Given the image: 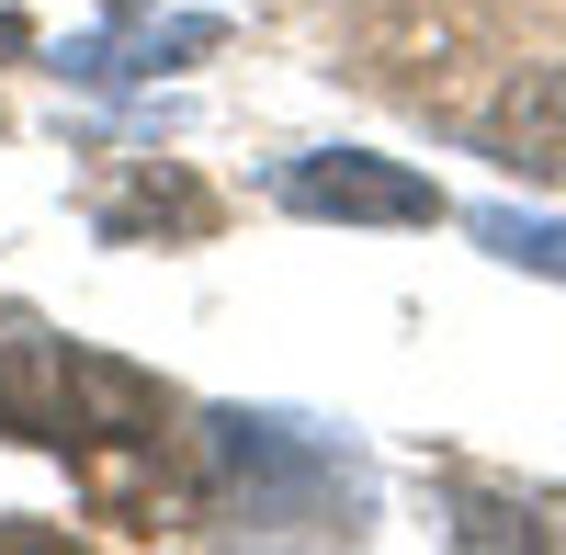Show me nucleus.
<instances>
[{"instance_id": "1", "label": "nucleus", "mask_w": 566, "mask_h": 555, "mask_svg": "<svg viewBox=\"0 0 566 555\" xmlns=\"http://www.w3.org/2000/svg\"><path fill=\"white\" fill-rule=\"evenodd\" d=\"M283 205H295V216H340V227H431V216H442V193H431L419 170L363 159V148L295 159V170H283Z\"/></svg>"}, {"instance_id": "2", "label": "nucleus", "mask_w": 566, "mask_h": 555, "mask_svg": "<svg viewBox=\"0 0 566 555\" xmlns=\"http://www.w3.org/2000/svg\"><path fill=\"white\" fill-rule=\"evenodd\" d=\"M488 148L533 181H566V69H522L488 114Z\"/></svg>"}, {"instance_id": "3", "label": "nucleus", "mask_w": 566, "mask_h": 555, "mask_svg": "<svg viewBox=\"0 0 566 555\" xmlns=\"http://www.w3.org/2000/svg\"><path fill=\"white\" fill-rule=\"evenodd\" d=\"M476 239L522 272H566V227H544V216H476Z\"/></svg>"}, {"instance_id": "4", "label": "nucleus", "mask_w": 566, "mask_h": 555, "mask_svg": "<svg viewBox=\"0 0 566 555\" xmlns=\"http://www.w3.org/2000/svg\"><path fill=\"white\" fill-rule=\"evenodd\" d=\"M0 45H23V23H12V12H0Z\"/></svg>"}]
</instances>
